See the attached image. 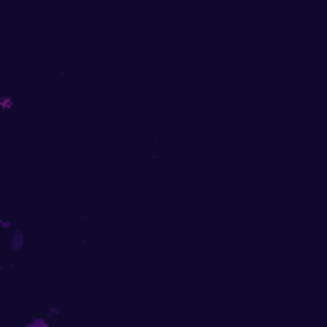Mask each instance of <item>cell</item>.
<instances>
[{
    "mask_svg": "<svg viewBox=\"0 0 327 327\" xmlns=\"http://www.w3.org/2000/svg\"><path fill=\"white\" fill-rule=\"evenodd\" d=\"M0 228H3V230H13V225H10V220H0Z\"/></svg>",
    "mask_w": 327,
    "mask_h": 327,
    "instance_id": "cell-4",
    "label": "cell"
},
{
    "mask_svg": "<svg viewBox=\"0 0 327 327\" xmlns=\"http://www.w3.org/2000/svg\"><path fill=\"white\" fill-rule=\"evenodd\" d=\"M26 327H49V317H31L28 322H26Z\"/></svg>",
    "mask_w": 327,
    "mask_h": 327,
    "instance_id": "cell-2",
    "label": "cell"
},
{
    "mask_svg": "<svg viewBox=\"0 0 327 327\" xmlns=\"http://www.w3.org/2000/svg\"><path fill=\"white\" fill-rule=\"evenodd\" d=\"M23 248H26V235L21 230H10V251L18 253V251H23Z\"/></svg>",
    "mask_w": 327,
    "mask_h": 327,
    "instance_id": "cell-1",
    "label": "cell"
},
{
    "mask_svg": "<svg viewBox=\"0 0 327 327\" xmlns=\"http://www.w3.org/2000/svg\"><path fill=\"white\" fill-rule=\"evenodd\" d=\"M16 108V100L10 97V95H3L0 97V110H13Z\"/></svg>",
    "mask_w": 327,
    "mask_h": 327,
    "instance_id": "cell-3",
    "label": "cell"
}]
</instances>
